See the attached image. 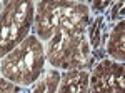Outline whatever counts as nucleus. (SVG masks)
Listing matches in <instances>:
<instances>
[{
    "instance_id": "1",
    "label": "nucleus",
    "mask_w": 125,
    "mask_h": 93,
    "mask_svg": "<svg viewBox=\"0 0 125 93\" xmlns=\"http://www.w3.org/2000/svg\"><path fill=\"white\" fill-rule=\"evenodd\" d=\"M90 20V9L80 2H39L35 5L33 30L40 42H48L57 32L85 30Z\"/></svg>"
},
{
    "instance_id": "2",
    "label": "nucleus",
    "mask_w": 125,
    "mask_h": 93,
    "mask_svg": "<svg viewBox=\"0 0 125 93\" xmlns=\"http://www.w3.org/2000/svg\"><path fill=\"white\" fill-rule=\"evenodd\" d=\"M45 60L43 43L35 35H29L0 60V73L12 83L27 86L35 83L43 73Z\"/></svg>"
},
{
    "instance_id": "3",
    "label": "nucleus",
    "mask_w": 125,
    "mask_h": 93,
    "mask_svg": "<svg viewBox=\"0 0 125 93\" xmlns=\"http://www.w3.org/2000/svg\"><path fill=\"white\" fill-rule=\"evenodd\" d=\"M45 58L55 70H87L92 63V48L85 30L53 33L45 46Z\"/></svg>"
},
{
    "instance_id": "4",
    "label": "nucleus",
    "mask_w": 125,
    "mask_h": 93,
    "mask_svg": "<svg viewBox=\"0 0 125 93\" xmlns=\"http://www.w3.org/2000/svg\"><path fill=\"white\" fill-rule=\"evenodd\" d=\"M33 2H7L0 12V58H3L29 37L30 28L33 27Z\"/></svg>"
},
{
    "instance_id": "5",
    "label": "nucleus",
    "mask_w": 125,
    "mask_h": 93,
    "mask_svg": "<svg viewBox=\"0 0 125 93\" xmlns=\"http://www.w3.org/2000/svg\"><path fill=\"white\" fill-rule=\"evenodd\" d=\"M124 63L102 60L88 73V93H124Z\"/></svg>"
},
{
    "instance_id": "6",
    "label": "nucleus",
    "mask_w": 125,
    "mask_h": 93,
    "mask_svg": "<svg viewBox=\"0 0 125 93\" xmlns=\"http://www.w3.org/2000/svg\"><path fill=\"white\" fill-rule=\"evenodd\" d=\"M57 93H88V72L68 70L62 73Z\"/></svg>"
},
{
    "instance_id": "7",
    "label": "nucleus",
    "mask_w": 125,
    "mask_h": 93,
    "mask_svg": "<svg viewBox=\"0 0 125 93\" xmlns=\"http://www.w3.org/2000/svg\"><path fill=\"white\" fill-rule=\"evenodd\" d=\"M107 53L112 58V62L124 63L125 60V22L120 20L112 28L110 37L107 42Z\"/></svg>"
},
{
    "instance_id": "8",
    "label": "nucleus",
    "mask_w": 125,
    "mask_h": 93,
    "mask_svg": "<svg viewBox=\"0 0 125 93\" xmlns=\"http://www.w3.org/2000/svg\"><path fill=\"white\" fill-rule=\"evenodd\" d=\"M58 82H60V72L55 68H50L40 75L32 93H57Z\"/></svg>"
},
{
    "instance_id": "9",
    "label": "nucleus",
    "mask_w": 125,
    "mask_h": 93,
    "mask_svg": "<svg viewBox=\"0 0 125 93\" xmlns=\"http://www.w3.org/2000/svg\"><path fill=\"white\" fill-rule=\"evenodd\" d=\"M0 93H19V85L12 83L7 78L0 76Z\"/></svg>"
}]
</instances>
